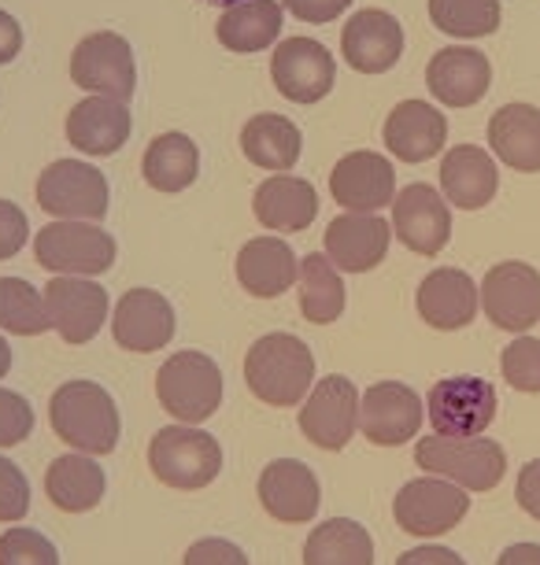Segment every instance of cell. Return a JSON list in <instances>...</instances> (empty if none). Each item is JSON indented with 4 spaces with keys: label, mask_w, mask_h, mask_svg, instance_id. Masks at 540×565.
Segmentation results:
<instances>
[{
    "label": "cell",
    "mask_w": 540,
    "mask_h": 565,
    "mask_svg": "<svg viewBox=\"0 0 540 565\" xmlns=\"http://www.w3.org/2000/svg\"><path fill=\"white\" fill-rule=\"evenodd\" d=\"M49 422L63 444L93 458L112 455L123 436L119 407H115L112 392L100 388L97 381H67V385H60L49 399Z\"/></svg>",
    "instance_id": "1"
},
{
    "label": "cell",
    "mask_w": 540,
    "mask_h": 565,
    "mask_svg": "<svg viewBox=\"0 0 540 565\" xmlns=\"http://www.w3.org/2000/svg\"><path fill=\"white\" fill-rule=\"evenodd\" d=\"M245 381L267 407H296L315 388V355L300 337L267 333L248 348Z\"/></svg>",
    "instance_id": "2"
},
{
    "label": "cell",
    "mask_w": 540,
    "mask_h": 565,
    "mask_svg": "<svg viewBox=\"0 0 540 565\" xmlns=\"http://www.w3.org/2000/svg\"><path fill=\"white\" fill-rule=\"evenodd\" d=\"M415 462L430 477L467 488V492H493L507 473V451L489 436H426L415 444Z\"/></svg>",
    "instance_id": "3"
},
{
    "label": "cell",
    "mask_w": 540,
    "mask_h": 565,
    "mask_svg": "<svg viewBox=\"0 0 540 565\" xmlns=\"http://www.w3.org/2000/svg\"><path fill=\"white\" fill-rule=\"evenodd\" d=\"M148 469L167 488L200 492L219 477L222 447L215 436L197 429V425H167L148 444Z\"/></svg>",
    "instance_id": "4"
},
{
    "label": "cell",
    "mask_w": 540,
    "mask_h": 565,
    "mask_svg": "<svg viewBox=\"0 0 540 565\" xmlns=\"http://www.w3.org/2000/svg\"><path fill=\"white\" fill-rule=\"evenodd\" d=\"M160 407L178 425H204L222 403V370L204 351H174L156 373Z\"/></svg>",
    "instance_id": "5"
},
{
    "label": "cell",
    "mask_w": 540,
    "mask_h": 565,
    "mask_svg": "<svg viewBox=\"0 0 540 565\" xmlns=\"http://www.w3.org/2000/svg\"><path fill=\"white\" fill-rule=\"evenodd\" d=\"M119 255V244L97 222H71L56 218L34 237V259L56 277H97L108 274Z\"/></svg>",
    "instance_id": "6"
},
{
    "label": "cell",
    "mask_w": 540,
    "mask_h": 565,
    "mask_svg": "<svg viewBox=\"0 0 540 565\" xmlns=\"http://www.w3.org/2000/svg\"><path fill=\"white\" fill-rule=\"evenodd\" d=\"M38 204L45 215L71 222H100L108 215V178L82 159H56L38 178Z\"/></svg>",
    "instance_id": "7"
},
{
    "label": "cell",
    "mask_w": 540,
    "mask_h": 565,
    "mask_svg": "<svg viewBox=\"0 0 540 565\" xmlns=\"http://www.w3.org/2000/svg\"><path fill=\"white\" fill-rule=\"evenodd\" d=\"M71 78L82 93H93V97L130 100L137 89L130 41L123 34H112V30L82 38L71 56Z\"/></svg>",
    "instance_id": "8"
},
{
    "label": "cell",
    "mask_w": 540,
    "mask_h": 565,
    "mask_svg": "<svg viewBox=\"0 0 540 565\" xmlns=\"http://www.w3.org/2000/svg\"><path fill=\"white\" fill-rule=\"evenodd\" d=\"M467 510H470L467 488L444 481V477H419V481H407L393 499L396 525L422 540L452 532L467 518Z\"/></svg>",
    "instance_id": "9"
},
{
    "label": "cell",
    "mask_w": 540,
    "mask_h": 565,
    "mask_svg": "<svg viewBox=\"0 0 540 565\" xmlns=\"http://www.w3.org/2000/svg\"><path fill=\"white\" fill-rule=\"evenodd\" d=\"M485 318L504 333H529L540 322V270L529 263H496L481 281Z\"/></svg>",
    "instance_id": "10"
},
{
    "label": "cell",
    "mask_w": 540,
    "mask_h": 565,
    "mask_svg": "<svg viewBox=\"0 0 540 565\" xmlns=\"http://www.w3.org/2000/svg\"><path fill=\"white\" fill-rule=\"evenodd\" d=\"M496 407V388L481 377H444L426 396V418L437 436H485Z\"/></svg>",
    "instance_id": "11"
},
{
    "label": "cell",
    "mask_w": 540,
    "mask_h": 565,
    "mask_svg": "<svg viewBox=\"0 0 540 565\" xmlns=\"http://www.w3.org/2000/svg\"><path fill=\"white\" fill-rule=\"evenodd\" d=\"M359 399L363 396L345 373L322 377L307 392L300 411V433L307 436V444L322 447V451H345L359 429Z\"/></svg>",
    "instance_id": "12"
},
{
    "label": "cell",
    "mask_w": 540,
    "mask_h": 565,
    "mask_svg": "<svg viewBox=\"0 0 540 565\" xmlns=\"http://www.w3.org/2000/svg\"><path fill=\"white\" fill-rule=\"evenodd\" d=\"M274 89L293 104H319L337 82L333 52L315 38H285L271 56Z\"/></svg>",
    "instance_id": "13"
},
{
    "label": "cell",
    "mask_w": 540,
    "mask_h": 565,
    "mask_svg": "<svg viewBox=\"0 0 540 565\" xmlns=\"http://www.w3.org/2000/svg\"><path fill=\"white\" fill-rule=\"evenodd\" d=\"M426 418L419 392L404 381H378L359 399V433L378 447H400L415 440Z\"/></svg>",
    "instance_id": "14"
},
{
    "label": "cell",
    "mask_w": 540,
    "mask_h": 565,
    "mask_svg": "<svg viewBox=\"0 0 540 565\" xmlns=\"http://www.w3.org/2000/svg\"><path fill=\"white\" fill-rule=\"evenodd\" d=\"M45 303H49L52 329H56L67 344H89L104 329L112 311L108 289L93 281V277L56 274L45 285Z\"/></svg>",
    "instance_id": "15"
},
{
    "label": "cell",
    "mask_w": 540,
    "mask_h": 565,
    "mask_svg": "<svg viewBox=\"0 0 540 565\" xmlns=\"http://www.w3.org/2000/svg\"><path fill=\"white\" fill-rule=\"evenodd\" d=\"M178 318L174 303L156 289H130L119 296L112 315V337L123 351L134 355H152L174 340Z\"/></svg>",
    "instance_id": "16"
},
{
    "label": "cell",
    "mask_w": 540,
    "mask_h": 565,
    "mask_svg": "<svg viewBox=\"0 0 540 565\" xmlns=\"http://www.w3.org/2000/svg\"><path fill=\"white\" fill-rule=\"evenodd\" d=\"M393 233L415 255H441L452 237L448 200L426 181H411L393 200Z\"/></svg>",
    "instance_id": "17"
},
{
    "label": "cell",
    "mask_w": 540,
    "mask_h": 565,
    "mask_svg": "<svg viewBox=\"0 0 540 565\" xmlns=\"http://www.w3.org/2000/svg\"><path fill=\"white\" fill-rule=\"evenodd\" d=\"M256 495L263 510L274 521H285V525H307V521H315L322 503L319 477L300 458H274L260 473Z\"/></svg>",
    "instance_id": "18"
},
{
    "label": "cell",
    "mask_w": 540,
    "mask_h": 565,
    "mask_svg": "<svg viewBox=\"0 0 540 565\" xmlns=\"http://www.w3.org/2000/svg\"><path fill=\"white\" fill-rule=\"evenodd\" d=\"M330 196L352 215H378L396 200V170L378 152H352L333 167Z\"/></svg>",
    "instance_id": "19"
},
{
    "label": "cell",
    "mask_w": 540,
    "mask_h": 565,
    "mask_svg": "<svg viewBox=\"0 0 540 565\" xmlns=\"http://www.w3.org/2000/svg\"><path fill=\"white\" fill-rule=\"evenodd\" d=\"M341 52L359 74H385L404 56V26L381 8H363L341 30Z\"/></svg>",
    "instance_id": "20"
},
{
    "label": "cell",
    "mask_w": 540,
    "mask_h": 565,
    "mask_svg": "<svg viewBox=\"0 0 540 565\" xmlns=\"http://www.w3.org/2000/svg\"><path fill=\"white\" fill-rule=\"evenodd\" d=\"M415 303L422 322L441 329V333H455V329H467L478 318L481 289L474 285V277L467 270L441 266V270L422 277Z\"/></svg>",
    "instance_id": "21"
},
{
    "label": "cell",
    "mask_w": 540,
    "mask_h": 565,
    "mask_svg": "<svg viewBox=\"0 0 540 565\" xmlns=\"http://www.w3.org/2000/svg\"><path fill=\"white\" fill-rule=\"evenodd\" d=\"M393 226L381 215H337L326 226V255L341 274H367L389 255Z\"/></svg>",
    "instance_id": "22"
},
{
    "label": "cell",
    "mask_w": 540,
    "mask_h": 565,
    "mask_svg": "<svg viewBox=\"0 0 540 565\" xmlns=\"http://www.w3.org/2000/svg\"><path fill=\"white\" fill-rule=\"evenodd\" d=\"M493 67L485 52L470 45H448L430 60L426 85L430 93L448 108H474L485 93H489Z\"/></svg>",
    "instance_id": "23"
},
{
    "label": "cell",
    "mask_w": 540,
    "mask_h": 565,
    "mask_svg": "<svg viewBox=\"0 0 540 565\" xmlns=\"http://www.w3.org/2000/svg\"><path fill=\"white\" fill-rule=\"evenodd\" d=\"M130 108L115 97H86L67 115V141L82 156H115L130 141Z\"/></svg>",
    "instance_id": "24"
},
{
    "label": "cell",
    "mask_w": 540,
    "mask_h": 565,
    "mask_svg": "<svg viewBox=\"0 0 540 565\" xmlns=\"http://www.w3.org/2000/svg\"><path fill=\"white\" fill-rule=\"evenodd\" d=\"M496 189H500V170L496 159L478 145H455L441 159V193L452 207L459 211H481L493 204Z\"/></svg>",
    "instance_id": "25"
},
{
    "label": "cell",
    "mask_w": 540,
    "mask_h": 565,
    "mask_svg": "<svg viewBox=\"0 0 540 565\" xmlns=\"http://www.w3.org/2000/svg\"><path fill=\"white\" fill-rule=\"evenodd\" d=\"M448 141V119L426 100H404L385 119V148L404 163H426Z\"/></svg>",
    "instance_id": "26"
},
{
    "label": "cell",
    "mask_w": 540,
    "mask_h": 565,
    "mask_svg": "<svg viewBox=\"0 0 540 565\" xmlns=\"http://www.w3.org/2000/svg\"><path fill=\"white\" fill-rule=\"evenodd\" d=\"M252 215L274 233H304L319 215V193L307 178L274 174L252 193Z\"/></svg>",
    "instance_id": "27"
},
{
    "label": "cell",
    "mask_w": 540,
    "mask_h": 565,
    "mask_svg": "<svg viewBox=\"0 0 540 565\" xmlns=\"http://www.w3.org/2000/svg\"><path fill=\"white\" fill-rule=\"evenodd\" d=\"M300 277V259L293 255V244L282 237H256L237 252V281L256 300H274L289 292Z\"/></svg>",
    "instance_id": "28"
},
{
    "label": "cell",
    "mask_w": 540,
    "mask_h": 565,
    "mask_svg": "<svg viewBox=\"0 0 540 565\" xmlns=\"http://www.w3.org/2000/svg\"><path fill=\"white\" fill-rule=\"evenodd\" d=\"M489 148L518 174H540V108L504 104L489 119Z\"/></svg>",
    "instance_id": "29"
},
{
    "label": "cell",
    "mask_w": 540,
    "mask_h": 565,
    "mask_svg": "<svg viewBox=\"0 0 540 565\" xmlns=\"http://www.w3.org/2000/svg\"><path fill=\"white\" fill-rule=\"evenodd\" d=\"M45 492L52 507L63 514H86L108 492V477L104 469L93 462V455H60L56 462L45 469Z\"/></svg>",
    "instance_id": "30"
},
{
    "label": "cell",
    "mask_w": 540,
    "mask_h": 565,
    "mask_svg": "<svg viewBox=\"0 0 540 565\" xmlns=\"http://www.w3.org/2000/svg\"><path fill=\"white\" fill-rule=\"evenodd\" d=\"M300 148H304V137L296 130V122L274 111L252 115L245 122V130H241V152L248 156V163L274 170V174L293 170L296 159H300Z\"/></svg>",
    "instance_id": "31"
},
{
    "label": "cell",
    "mask_w": 540,
    "mask_h": 565,
    "mask_svg": "<svg viewBox=\"0 0 540 565\" xmlns=\"http://www.w3.org/2000/svg\"><path fill=\"white\" fill-rule=\"evenodd\" d=\"M200 174V148L186 134H160L141 156V178L156 193H186Z\"/></svg>",
    "instance_id": "32"
},
{
    "label": "cell",
    "mask_w": 540,
    "mask_h": 565,
    "mask_svg": "<svg viewBox=\"0 0 540 565\" xmlns=\"http://www.w3.org/2000/svg\"><path fill=\"white\" fill-rule=\"evenodd\" d=\"M282 15L285 8L274 4V0H245V4L226 8L215 26V38L222 49L230 52H263L267 45H274L282 34Z\"/></svg>",
    "instance_id": "33"
},
{
    "label": "cell",
    "mask_w": 540,
    "mask_h": 565,
    "mask_svg": "<svg viewBox=\"0 0 540 565\" xmlns=\"http://www.w3.org/2000/svg\"><path fill=\"white\" fill-rule=\"evenodd\" d=\"M304 565H374V540L352 518H330L304 543Z\"/></svg>",
    "instance_id": "34"
},
{
    "label": "cell",
    "mask_w": 540,
    "mask_h": 565,
    "mask_svg": "<svg viewBox=\"0 0 540 565\" xmlns=\"http://www.w3.org/2000/svg\"><path fill=\"white\" fill-rule=\"evenodd\" d=\"M296 285H300V311L311 326H330L345 315V281L330 255H304Z\"/></svg>",
    "instance_id": "35"
},
{
    "label": "cell",
    "mask_w": 540,
    "mask_h": 565,
    "mask_svg": "<svg viewBox=\"0 0 540 565\" xmlns=\"http://www.w3.org/2000/svg\"><path fill=\"white\" fill-rule=\"evenodd\" d=\"M0 329L15 337H41L52 329L45 292L23 277H0Z\"/></svg>",
    "instance_id": "36"
},
{
    "label": "cell",
    "mask_w": 540,
    "mask_h": 565,
    "mask_svg": "<svg viewBox=\"0 0 540 565\" xmlns=\"http://www.w3.org/2000/svg\"><path fill=\"white\" fill-rule=\"evenodd\" d=\"M430 19L448 38H489L500 30V0H430Z\"/></svg>",
    "instance_id": "37"
},
{
    "label": "cell",
    "mask_w": 540,
    "mask_h": 565,
    "mask_svg": "<svg viewBox=\"0 0 540 565\" xmlns=\"http://www.w3.org/2000/svg\"><path fill=\"white\" fill-rule=\"evenodd\" d=\"M500 370H504V381L515 392H529V396H537L540 392V340L537 337H515L511 344L504 348Z\"/></svg>",
    "instance_id": "38"
},
{
    "label": "cell",
    "mask_w": 540,
    "mask_h": 565,
    "mask_svg": "<svg viewBox=\"0 0 540 565\" xmlns=\"http://www.w3.org/2000/svg\"><path fill=\"white\" fill-rule=\"evenodd\" d=\"M0 565H60V551L38 529L0 532Z\"/></svg>",
    "instance_id": "39"
},
{
    "label": "cell",
    "mask_w": 540,
    "mask_h": 565,
    "mask_svg": "<svg viewBox=\"0 0 540 565\" xmlns=\"http://www.w3.org/2000/svg\"><path fill=\"white\" fill-rule=\"evenodd\" d=\"M30 510V481L12 458H0V521L15 525Z\"/></svg>",
    "instance_id": "40"
},
{
    "label": "cell",
    "mask_w": 540,
    "mask_h": 565,
    "mask_svg": "<svg viewBox=\"0 0 540 565\" xmlns=\"http://www.w3.org/2000/svg\"><path fill=\"white\" fill-rule=\"evenodd\" d=\"M34 433V407L12 388H0V447H15Z\"/></svg>",
    "instance_id": "41"
},
{
    "label": "cell",
    "mask_w": 540,
    "mask_h": 565,
    "mask_svg": "<svg viewBox=\"0 0 540 565\" xmlns=\"http://www.w3.org/2000/svg\"><path fill=\"white\" fill-rule=\"evenodd\" d=\"M27 237H30L27 211L12 204V200H0V263L15 259L27 248Z\"/></svg>",
    "instance_id": "42"
},
{
    "label": "cell",
    "mask_w": 540,
    "mask_h": 565,
    "mask_svg": "<svg viewBox=\"0 0 540 565\" xmlns=\"http://www.w3.org/2000/svg\"><path fill=\"white\" fill-rule=\"evenodd\" d=\"M182 565H248V558L234 540L208 536V540H197L193 547L186 551Z\"/></svg>",
    "instance_id": "43"
},
{
    "label": "cell",
    "mask_w": 540,
    "mask_h": 565,
    "mask_svg": "<svg viewBox=\"0 0 540 565\" xmlns=\"http://www.w3.org/2000/svg\"><path fill=\"white\" fill-rule=\"evenodd\" d=\"M282 8L304 19V23H333L337 15L352 8V0H282Z\"/></svg>",
    "instance_id": "44"
},
{
    "label": "cell",
    "mask_w": 540,
    "mask_h": 565,
    "mask_svg": "<svg viewBox=\"0 0 540 565\" xmlns=\"http://www.w3.org/2000/svg\"><path fill=\"white\" fill-rule=\"evenodd\" d=\"M515 499L529 518L540 521V458H533V462H526L522 469H518Z\"/></svg>",
    "instance_id": "45"
},
{
    "label": "cell",
    "mask_w": 540,
    "mask_h": 565,
    "mask_svg": "<svg viewBox=\"0 0 540 565\" xmlns=\"http://www.w3.org/2000/svg\"><path fill=\"white\" fill-rule=\"evenodd\" d=\"M19 52H23V26H19L4 8H0V67L12 63Z\"/></svg>",
    "instance_id": "46"
},
{
    "label": "cell",
    "mask_w": 540,
    "mask_h": 565,
    "mask_svg": "<svg viewBox=\"0 0 540 565\" xmlns=\"http://www.w3.org/2000/svg\"><path fill=\"white\" fill-rule=\"evenodd\" d=\"M396 565H467L452 547H415L400 554Z\"/></svg>",
    "instance_id": "47"
},
{
    "label": "cell",
    "mask_w": 540,
    "mask_h": 565,
    "mask_svg": "<svg viewBox=\"0 0 540 565\" xmlns=\"http://www.w3.org/2000/svg\"><path fill=\"white\" fill-rule=\"evenodd\" d=\"M496 565H540V543H511Z\"/></svg>",
    "instance_id": "48"
},
{
    "label": "cell",
    "mask_w": 540,
    "mask_h": 565,
    "mask_svg": "<svg viewBox=\"0 0 540 565\" xmlns=\"http://www.w3.org/2000/svg\"><path fill=\"white\" fill-rule=\"evenodd\" d=\"M8 370H12V348H8V340L0 337V381L8 377Z\"/></svg>",
    "instance_id": "49"
},
{
    "label": "cell",
    "mask_w": 540,
    "mask_h": 565,
    "mask_svg": "<svg viewBox=\"0 0 540 565\" xmlns=\"http://www.w3.org/2000/svg\"><path fill=\"white\" fill-rule=\"evenodd\" d=\"M204 4H215V8H234V4H245V0H204Z\"/></svg>",
    "instance_id": "50"
}]
</instances>
